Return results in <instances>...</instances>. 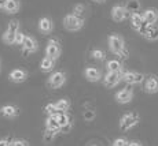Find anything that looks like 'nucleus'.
Instances as JSON below:
<instances>
[{"label": "nucleus", "mask_w": 158, "mask_h": 146, "mask_svg": "<svg viewBox=\"0 0 158 146\" xmlns=\"http://www.w3.org/2000/svg\"><path fill=\"white\" fill-rule=\"evenodd\" d=\"M84 75H85V78L89 82H98V81L103 79V78H102V72L99 71L98 68H94V67H88V68H85Z\"/></svg>", "instance_id": "dca6fc26"}, {"label": "nucleus", "mask_w": 158, "mask_h": 146, "mask_svg": "<svg viewBox=\"0 0 158 146\" xmlns=\"http://www.w3.org/2000/svg\"><path fill=\"white\" fill-rule=\"evenodd\" d=\"M60 55V45L56 40H50L47 44V48H45V56L50 57V59L55 60L59 57Z\"/></svg>", "instance_id": "1a4fd4ad"}, {"label": "nucleus", "mask_w": 158, "mask_h": 146, "mask_svg": "<svg viewBox=\"0 0 158 146\" xmlns=\"http://www.w3.org/2000/svg\"><path fill=\"white\" fill-rule=\"evenodd\" d=\"M63 26L69 30V32H77L84 26V18L76 17L74 14H68L63 19Z\"/></svg>", "instance_id": "20e7f679"}, {"label": "nucleus", "mask_w": 158, "mask_h": 146, "mask_svg": "<svg viewBox=\"0 0 158 146\" xmlns=\"http://www.w3.org/2000/svg\"><path fill=\"white\" fill-rule=\"evenodd\" d=\"M128 17H131V14L124 6H114L111 8V18H113L114 22H123Z\"/></svg>", "instance_id": "9d476101"}, {"label": "nucleus", "mask_w": 158, "mask_h": 146, "mask_svg": "<svg viewBox=\"0 0 158 146\" xmlns=\"http://www.w3.org/2000/svg\"><path fill=\"white\" fill-rule=\"evenodd\" d=\"M115 101L118 104H128V102L132 101L133 98V92L131 87H125V89H121L120 92L115 93Z\"/></svg>", "instance_id": "9b49d317"}, {"label": "nucleus", "mask_w": 158, "mask_h": 146, "mask_svg": "<svg viewBox=\"0 0 158 146\" xmlns=\"http://www.w3.org/2000/svg\"><path fill=\"white\" fill-rule=\"evenodd\" d=\"M45 129L51 130V131H55V133H60V126H59V123H58L55 115L47 117V120H45Z\"/></svg>", "instance_id": "a211bd4d"}, {"label": "nucleus", "mask_w": 158, "mask_h": 146, "mask_svg": "<svg viewBox=\"0 0 158 146\" xmlns=\"http://www.w3.org/2000/svg\"><path fill=\"white\" fill-rule=\"evenodd\" d=\"M94 117H95V111H94V109H87V111L84 112V119L85 120L91 121V120H94Z\"/></svg>", "instance_id": "2f4dec72"}, {"label": "nucleus", "mask_w": 158, "mask_h": 146, "mask_svg": "<svg viewBox=\"0 0 158 146\" xmlns=\"http://www.w3.org/2000/svg\"><path fill=\"white\" fill-rule=\"evenodd\" d=\"M55 117H56L58 123H59L60 129H62V127H65V126H68L69 123H72L70 117H69L68 113H65V112H58V113L55 115Z\"/></svg>", "instance_id": "393cba45"}, {"label": "nucleus", "mask_w": 158, "mask_h": 146, "mask_svg": "<svg viewBox=\"0 0 158 146\" xmlns=\"http://www.w3.org/2000/svg\"><path fill=\"white\" fill-rule=\"evenodd\" d=\"M11 146H29V142L25 141V139H14L11 141Z\"/></svg>", "instance_id": "473e14b6"}, {"label": "nucleus", "mask_w": 158, "mask_h": 146, "mask_svg": "<svg viewBox=\"0 0 158 146\" xmlns=\"http://www.w3.org/2000/svg\"><path fill=\"white\" fill-rule=\"evenodd\" d=\"M128 146H142L140 142H136V141H133V142H129V145Z\"/></svg>", "instance_id": "e433bc0d"}, {"label": "nucleus", "mask_w": 158, "mask_h": 146, "mask_svg": "<svg viewBox=\"0 0 158 146\" xmlns=\"http://www.w3.org/2000/svg\"><path fill=\"white\" fill-rule=\"evenodd\" d=\"M140 121V116L136 112H128V113L123 115L120 119V129L123 131H129L131 129H133L135 126H138V123Z\"/></svg>", "instance_id": "f03ea898"}, {"label": "nucleus", "mask_w": 158, "mask_h": 146, "mask_svg": "<svg viewBox=\"0 0 158 146\" xmlns=\"http://www.w3.org/2000/svg\"><path fill=\"white\" fill-rule=\"evenodd\" d=\"M65 82H66V75H65V72L56 71V72H54V74L51 75L50 78H48L47 85L51 87V89H58V87L63 86V85H65Z\"/></svg>", "instance_id": "0eeeda50"}, {"label": "nucleus", "mask_w": 158, "mask_h": 146, "mask_svg": "<svg viewBox=\"0 0 158 146\" xmlns=\"http://www.w3.org/2000/svg\"><path fill=\"white\" fill-rule=\"evenodd\" d=\"M84 13H85V7H84L83 4H76L74 7H73V14H74L76 17L83 18Z\"/></svg>", "instance_id": "cd10ccee"}, {"label": "nucleus", "mask_w": 158, "mask_h": 146, "mask_svg": "<svg viewBox=\"0 0 158 146\" xmlns=\"http://www.w3.org/2000/svg\"><path fill=\"white\" fill-rule=\"evenodd\" d=\"M56 134H58V133L51 131V130H47V129H45V133L43 134V139H44V142H47V144L52 142V139L56 136Z\"/></svg>", "instance_id": "bb28decb"}, {"label": "nucleus", "mask_w": 158, "mask_h": 146, "mask_svg": "<svg viewBox=\"0 0 158 146\" xmlns=\"http://www.w3.org/2000/svg\"><path fill=\"white\" fill-rule=\"evenodd\" d=\"M55 105L58 112H65L66 113V111H69V108H70V101L68 98H60L55 102Z\"/></svg>", "instance_id": "a878e982"}, {"label": "nucleus", "mask_w": 158, "mask_h": 146, "mask_svg": "<svg viewBox=\"0 0 158 146\" xmlns=\"http://www.w3.org/2000/svg\"><path fill=\"white\" fill-rule=\"evenodd\" d=\"M107 71L109 72H123V64H121V62H118V60H109L107 62Z\"/></svg>", "instance_id": "4be33fe9"}, {"label": "nucleus", "mask_w": 158, "mask_h": 146, "mask_svg": "<svg viewBox=\"0 0 158 146\" xmlns=\"http://www.w3.org/2000/svg\"><path fill=\"white\" fill-rule=\"evenodd\" d=\"M18 32H19V22H18L17 19L10 21L7 30L4 32V34H3V37H2L3 42H6L7 45L15 44V36H17Z\"/></svg>", "instance_id": "7ed1b4c3"}, {"label": "nucleus", "mask_w": 158, "mask_h": 146, "mask_svg": "<svg viewBox=\"0 0 158 146\" xmlns=\"http://www.w3.org/2000/svg\"><path fill=\"white\" fill-rule=\"evenodd\" d=\"M72 123H69L68 126H65V127H62L60 129V133H65V134H68V133H70V130H72Z\"/></svg>", "instance_id": "f704fd0d"}, {"label": "nucleus", "mask_w": 158, "mask_h": 146, "mask_svg": "<svg viewBox=\"0 0 158 146\" xmlns=\"http://www.w3.org/2000/svg\"><path fill=\"white\" fill-rule=\"evenodd\" d=\"M54 67H55V60L50 59V57H47V56H45L40 63V68H41V71H44V72H51L54 70Z\"/></svg>", "instance_id": "412c9836"}, {"label": "nucleus", "mask_w": 158, "mask_h": 146, "mask_svg": "<svg viewBox=\"0 0 158 146\" xmlns=\"http://www.w3.org/2000/svg\"><path fill=\"white\" fill-rule=\"evenodd\" d=\"M0 113L4 117H15L18 115V109L14 105H4L0 109Z\"/></svg>", "instance_id": "aec40b11"}, {"label": "nucleus", "mask_w": 158, "mask_h": 146, "mask_svg": "<svg viewBox=\"0 0 158 146\" xmlns=\"http://www.w3.org/2000/svg\"><path fill=\"white\" fill-rule=\"evenodd\" d=\"M4 6H6V0H0V10H4Z\"/></svg>", "instance_id": "4c0bfd02"}, {"label": "nucleus", "mask_w": 158, "mask_h": 146, "mask_svg": "<svg viewBox=\"0 0 158 146\" xmlns=\"http://www.w3.org/2000/svg\"><path fill=\"white\" fill-rule=\"evenodd\" d=\"M0 146H11V142H8L7 139H0Z\"/></svg>", "instance_id": "c9c22d12"}, {"label": "nucleus", "mask_w": 158, "mask_h": 146, "mask_svg": "<svg viewBox=\"0 0 158 146\" xmlns=\"http://www.w3.org/2000/svg\"><path fill=\"white\" fill-rule=\"evenodd\" d=\"M128 145H129L128 139H125V138H117L113 142V145H111V146H128Z\"/></svg>", "instance_id": "7c9ffc66"}, {"label": "nucleus", "mask_w": 158, "mask_h": 146, "mask_svg": "<svg viewBox=\"0 0 158 146\" xmlns=\"http://www.w3.org/2000/svg\"><path fill=\"white\" fill-rule=\"evenodd\" d=\"M124 72V71H123ZM123 72H109L103 77V85L106 87H114L123 81Z\"/></svg>", "instance_id": "6e6552de"}, {"label": "nucleus", "mask_w": 158, "mask_h": 146, "mask_svg": "<svg viewBox=\"0 0 158 146\" xmlns=\"http://www.w3.org/2000/svg\"><path fill=\"white\" fill-rule=\"evenodd\" d=\"M18 8H19V3H18V0H6L4 10L7 11L8 14H14V13H17Z\"/></svg>", "instance_id": "b1692460"}, {"label": "nucleus", "mask_w": 158, "mask_h": 146, "mask_svg": "<svg viewBox=\"0 0 158 146\" xmlns=\"http://www.w3.org/2000/svg\"><path fill=\"white\" fill-rule=\"evenodd\" d=\"M144 90L148 94L158 93V77L156 75H150L144 82Z\"/></svg>", "instance_id": "ddd939ff"}, {"label": "nucleus", "mask_w": 158, "mask_h": 146, "mask_svg": "<svg viewBox=\"0 0 158 146\" xmlns=\"http://www.w3.org/2000/svg\"><path fill=\"white\" fill-rule=\"evenodd\" d=\"M92 146H98V145H92Z\"/></svg>", "instance_id": "ea45409f"}, {"label": "nucleus", "mask_w": 158, "mask_h": 146, "mask_svg": "<svg viewBox=\"0 0 158 146\" xmlns=\"http://www.w3.org/2000/svg\"><path fill=\"white\" fill-rule=\"evenodd\" d=\"M142 36L147 41H157L158 40V25H148Z\"/></svg>", "instance_id": "f3484780"}, {"label": "nucleus", "mask_w": 158, "mask_h": 146, "mask_svg": "<svg viewBox=\"0 0 158 146\" xmlns=\"http://www.w3.org/2000/svg\"><path fill=\"white\" fill-rule=\"evenodd\" d=\"M109 48H110L111 53L117 55V56L123 57V59L128 57L129 52L125 48V41L120 34H111L109 37Z\"/></svg>", "instance_id": "f257e3e1"}, {"label": "nucleus", "mask_w": 158, "mask_h": 146, "mask_svg": "<svg viewBox=\"0 0 158 146\" xmlns=\"http://www.w3.org/2000/svg\"><path fill=\"white\" fill-rule=\"evenodd\" d=\"M25 37H26V36L23 34V33L18 32V33H17V36H15V44L22 45V44H23V41H25Z\"/></svg>", "instance_id": "72a5a7b5"}, {"label": "nucleus", "mask_w": 158, "mask_h": 146, "mask_svg": "<svg viewBox=\"0 0 158 146\" xmlns=\"http://www.w3.org/2000/svg\"><path fill=\"white\" fill-rule=\"evenodd\" d=\"M105 52H103L102 49H94L92 51V57L96 60H105Z\"/></svg>", "instance_id": "c756f323"}, {"label": "nucleus", "mask_w": 158, "mask_h": 146, "mask_svg": "<svg viewBox=\"0 0 158 146\" xmlns=\"http://www.w3.org/2000/svg\"><path fill=\"white\" fill-rule=\"evenodd\" d=\"M143 19L147 25H156L158 21V11L156 8H147L143 11Z\"/></svg>", "instance_id": "4468645a"}, {"label": "nucleus", "mask_w": 158, "mask_h": 146, "mask_svg": "<svg viewBox=\"0 0 158 146\" xmlns=\"http://www.w3.org/2000/svg\"><path fill=\"white\" fill-rule=\"evenodd\" d=\"M125 8L128 10L129 14L139 13V10H140V2L139 0H128L125 4Z\"/></svg>", "instance_id": "5701e85b"}, {"label": "nucleus", "mask_w": 158, "mask_h": 146, "mask_svg": "<svg viewBox=\"0 0 158 146\" xmlns=\"http://www.w3.org/2000/svg\"><path fill=\"white\" fill-rule=\"evenodd\" d=\"M131 26H132V29L135 30V32L143 34L146 27H147L148 25L144 22L143 15H142L140 13H135V14H131Z\"/></svg>", "instance_id": "39448f33"}, {"label": "nucleus", "mask_w": 158, "mask_h": 146, "mask_svg": "<svg viewBox=\"0 0 158 146\" xmlns=\"http://www.w3.org/2000/svg\"><path fill=\"white\" fill-rule=\"evenodd\" d=\"M52 29H54V25L50 18H41V19L39 21V30H40V32L50 33Z\"/></svg>", "instance_id": "6ab92c4d"}, {"label": "nucleus", "mask_w": 158, "mask_h": 146, "mask_svg": "<svg viewBox=\"0 0 158 146\" xmlns=\"http://www.w3.org/2000/svg\"><path fill=\"white\" fill-rule=\"evenodd\" d=\"M28 78V72L25 70H21V68H15L10 72V79L14 82V83H21V82L26 81Z\"/></svg>", "instance_id": "2eb2a0df"}, {"label": "nucleus", "mask_w": 158, "mask_h": 146, "mask_svg": "<svg viewBox=\"0 0 158 146\" xmlns=\"http://www.w3.org/2000/svg\"><path fill=\"white\" fill-rule=\"evenodd\" d=\"M45 113L48 115V116H54V115L58 113V109H56V105L55 104H47L44 108Z\"/></svg>", "instance_id": "c85d7f7f"}, {"label": "nucleus", "mask_w": 158, "mask_h": 146, "mask_svg": "<svg viewBox=\"0 0 158 146\" xmlns=\"http://www.w3.org/2000/svg\"><path fill=\"white\" fill-rule=\"evenodd\" d=\"M37 49H39L37 41H36L33 37H28V36H26L25 41H23V44H22V52H23V55L35 53Z\"/></svg>", "instance_id": "f8f14e48"}, {"label": "nucleus", "mask_w": 158, "mask_h": 146, "mask_svg": "<svg viewBox=\"0 0 158 146\" xmlns=\"http://www.w3.org/2000/svg\"><path fill=\"white\" fill-rule=\"evenodd\" d=\"M123 81L128 85H139L144 81V75L142 72H136V71H124Z\"/></svg>", "instance_id": "423d86ee"}, {"label": "nucleus", "mask_w": 158, "mask_h": 146, "mask_svg": "<svg viewBox=\"0 0 158 146\" xmlns=\"http://www.w3.org/2000/svg\"><path fill=\"white\" fill-rule=\"evenodd\" d=\"M95 2H98V3H103L105 0H95Z\"/></svg>", "instance_id": "58836bf2"}]
</instances>
